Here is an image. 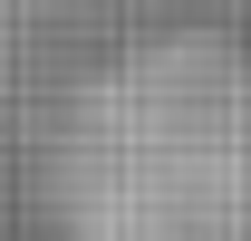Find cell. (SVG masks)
Listing matches in <instances>:
<instances>
[{
	"mask_svg": "<svg viewBox=\"0 0 251 241\" xmlns=\"http://www.w3.org/2000/svg\"><path fill=\"white\" fill-rule=\"evenodd\" d=\"M68 241H193V232H155V222H68Z\"/></svg>",
	"mask_w": 251,
	"mask_h": 241,
	"instance_id": "obj_2",
	"label": "cell"
},
{
	"mask_svg": "<svg viewBox=\"0 0 251 241\" xmlns=\"http://www.w3.org/2000/svg\"><path fill=\"white\" fill-rule=\"evenodd\" d=\"M68 222L251 241V68L222 39H155L77 96L58 145Z\"/></svg>",
	"mask_w": 251,
	"mask_h": 241,
	"instance_id": "obj_1",
	"label": "cell"
}]
</instances>
